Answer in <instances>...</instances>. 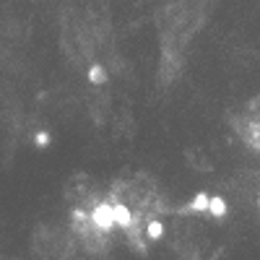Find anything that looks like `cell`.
Instances as JSON below:
<instances>
[{
	"label": "cell",
	"mask_w": 260,
	"mask_h": 260,
	"mask_svg": "<svg viewBox=\"0 0 260 260\" xmlns=\"http://www.w3.org/2000/svg\"><path fill=\"white\" fill-rule=\"evenodd\" d=\"M240 136L250 143V146H255V148H260V99H255L252 104H247V110L242 112V117H240Z\"/></svg>",
	"instance_id": "6da1fadb"
}]
</instances>
